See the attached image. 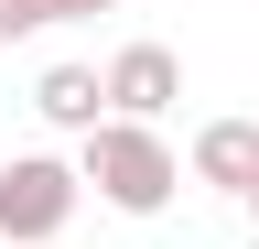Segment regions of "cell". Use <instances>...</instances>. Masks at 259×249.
I'll return each mask as SVG.
<instances>
[{"label": "cell", "mask_w": 259, "mask_h": 249, "mask_svg": "<svg viewBox=\"0 0 259 249\" xmlns=\"http://www.w3.org/2000/svg\"><path fill=\"white\" fill-rule=\"evenodd\" d=\"M184 98V54L173 44H119L108 54V119H162Z\"/></svg>", "instance_id": "3"}, {"label": "cell", "mask_w": 259, "mask_h": 249, "mask_svg": "<svg viewBox=\"0 0 259 249\" xmlns=\"http://www.w3.org/2000/svg\"><path fill=\"white\" fill-rule=\"evenodd\" d=\"M76 195H87L76 163H54V152H11V163H0V238H11V249H65Z\"/></svg>", "instance_id": "2"}, {"label": "cell", "mask_w": 259, "mask_h": 249, "mask_svg": "<svg viewBox=\"0 0 259 249\" xmlns=\"http://www.w3.org/2000/svg\"><path fill=\"white\" fill-rule=\"evenodd\" d=\"M32 109H44L54 130L97 141V130H108V65H44V76H32Z\"/></svg>", "instance_id": "4"}, {"label": "cell", "mask_w": 259, "mask_h": 249, "mask_svg": "<svg viewBox=\"0 0 259 249\" xmlns=\"http://www.w3.org/2000/svg\"><path fill=\"white\" fill-rule=\"evenodd\" d=\"M248 217H259V195H248Z\"/></svg>", "instance_id": "7"}, {"label": "cell", "mask_w": 259, "mask_h": 249, "mask_svg": "<svg viewBox=\"0 0 259 249\" xmlns=\"http://www.w3.org/2000/svg\"><path fill=\"white\" fill-rule=\"evenodd\" d=\"M76 173H87V195L119 206V217H162V206H173V184H184L173 141H162L151 119H108V130L76 152Z\"/></svg>", "instance_id": "1"}, {"label": "cell", "mask_w": 259, "mask_h": 249, "mask_svg": "<svg viewBox=\"0 0 259 249\" xmlns=\"http://www.w3.org/2000/svg\"><path fill=\"white\" fill-rule=\"evenodd\" d=\"M0 249H11V238H0Z\"/></svg>", "instance_id": "8"}, {"label": "cell", "mask_w": 259, "mask_h": 249, "mask_svg": "<svg viewBox=\"0 0 259 249\" xmlns=\"http://www.w3.org/2000/svg\"><path fill=\"white\" fill-rule=\"evenodd\" d=\"M194 184H216V195H259V119H205L194 130Z\"/></svg>", "instance_id": "5"}, {"label": "cell", "mask_w": 259, "mask_h": 249, "mask_svg": "<svg viewBox=\"0 0 259 249\" xmlns=\"http://www.w3.org/2000/svg\"><path fill=\"white\" fill-rule=\"evenodd\" d=\"M248 249H259V238H248Z\"/></svg>", "instance_id": "9"}, {"label": "cell", "mask_w": 259, "mask_h": 249, "mask_svg": "<svg viewBox=\"0 0 259 249\" xmlns=\"http://www.w3.org/2000/svg\"><path fill=\"white\" fill-rule=\"evenodd\" d=\"M87 11H119V0H0V44L54 33V22H87Z\"/></svg>", "instance_id": "6"}]
</instances>
